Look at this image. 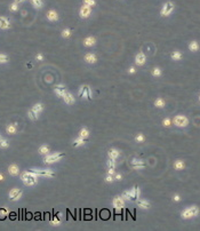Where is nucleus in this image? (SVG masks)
<instances>
[{
    "instance_id": "nucleus-51",
    "label": "nucleus",
    "mask_w": 200,
    "mask_h": 231,
    "mask_svg": "<svg viewBox=\"0 0 200 231\" xmlns=\"http://www.w3.org/2000/svg\"><path fill=\"white\" fill-rule=\"evenodd\" d=\"M107 174H110V175H113V174H115V169H112V168H109V169H107Z\"/></svg>"
},
{
    "instance_id": "nucleus-44",
    "label": "nucleus",
    "mask_w": 200,
    "mask_h": 231,
    "mask_svg": "<svg viewBox=\"0 0 200 231\" xmlns=\"http://www.w3.org/2000/svg\"><path fill=\"white\" fill-rule=\"evenodd\" d=\"M9 9L11 11H19V4H16V2H13L11 6H9Z\"/></svg>"
},
{
    "instance_id": "nucleus-2",
    "label": "nucleus",
    "mask_w": 200,
    "mask_h": 231,
    "mask_svg": "<svg viewBox=\"0 0 200 231\" xmlns=\"http://www.w3.org/2000/svg\"><path fill=\"white\" fill-rule=\"evenodd\" d=\"M199 214V207L198 206H191V207H188L182 212V219L184 220H188V219H192L194 216H197Z\"/></svg>"
},
{
    "instance_id": "nucleus-7",
    "label": "nucleus",
    "mask_w": 200,
    "mask_h": 231,
    "mask_svg": "<svg viewBox=\"0 0 200 231\" xmlns=\"http://www.w3.org/2000/svg\"><path fill=\"white\" fill-rule=\"evenodd\" d=\"M174 8H175V6H174V4L172 2V1H168V2H166L164 6H162V9H161V16H169L173 11H174Z\"/></svg>"
},
{
    "instance_id": "nucleus-3",
    "label": "nucleus",
    "mask_w": 200,
    "mask_h": 231,
    "mask_svg": "<svg viewBox=\"0 0 200 231\" xmlns=\"http://www.w3.org/2000/svg\"><path fill=\"white\" fill-rule=\"evenodd\" d=\"M32 172L38 175V176H45V178H54L56 174L55 172H53L52 169L47 168V169H41V168H36V169H31Z\"/></svg>"
},
{
    "instance_id": "nucleus-38",
    "label": "nucleus",
    "mask_w": 200,
    "mask_h": 231,
    "mask_svg": "<svg viewBox=\"0 0 200 231\" xmlns=\"http://www.w3.org/2000/svg\"><path fill=\"white\" fill-rule=\"evenodd\" d=\"M8 62V56L6 54H0V64L7 63Z\"/></svg>"
},
{
    "instance_id": "nucleus-6",
    "label": "nucleus",
    "mask_w": 200,
    "mask_h": 231,
    "mask_svg": "<svg viewBox=\"0 0 200 231\" xmlns=\"http://www.w3.org/2000/svg\"><path fill=\"white\" fill-rule=\"evenodd\" d=\"M174 124H175V126L177 127H186L188 126V124H189V120H188V118L185 117V116H176L175 118H174Z\"/></svg>"
},
{
    "instance_id": "nucleus-30",
    "label": "nucleus",
    "mask_w": 200,
    "mask_h": 231,
    "mask_svg": "<svg viewBox=\"0 0 200 231\" xmlns=\"http://www.w3.org/2000/svg\"><path fill=\"white\" fill-rule=\"evenodd\" d=\"M89 130L86 128V127H84V128H81L80 129V132H79V136L80 137H83V138H87V137L89 136Z\"/></svg>"
},
{
    "instance_id": "nucleus-5",
    "label": "nucleus",
    "mask_w": 200,
    "mask_h": 231,
    "mask_svg": "<svg viewBox=\"0 0 200 231\" xmlns=\"http://www.w3.org/2000/svg\"><path fill=\"white\" fill-rule=\"evenodd\" d=\"M78 95L83 98H87V100H92V92H90V88L89 86L87 85H84L80 87L79 92H78Z\"/></svg>"
},
{
    "instance_id": "nucleus-32",
    "label": "nucleus",
    "mask_w": 200,
    "mask_h": 231,
    "mask_svg": "<svg viewBox=\"0 0 200 231\" xmlns=\"http://www.w3.org/2000/svg\"><path fill=\"white\" fill-rule=\"evenodd\" d=\"M31 4H32V6H33L34 8H37V9L41 8L42 5H43L42 0H31Z\"/></svg>"
},
{
    "instance_id": "nucleus-35",
    "label": "nucleus",
    "mask_w": 200,
    "mask_h": 231,
    "mask_svg": "<svg viewBox=\"0 0 200 231\" xmlns=\"http://www.w3.org/2000/svg\"><path fill=\"white\" fill-rule=\"evenodd\" d=\"M8 215V210L6 208H0V220H5Z\"/></svg>"
},
{
    "instance_id": "nucleus-48",
    "label": "nucleus",
    "mask_w": 200,
    "mask_h": 231,
    "mask_svg": "<svg viewBox=\"0 0 200 231\" xmlns=\"http://www.w3.org/2000/svg\"><path fill=\"white\" fill-rule=\"evenodd\" d=\"M135 72H136V69H135V68H134V66H130V68H129V73H135Z\"/></svg>"
},
{
    "instance_id": "nucleus-26",
    "label": "nucleus",
    "mask_w": 200,
    "mask_h": 231,
    "mask_svg": "<svg viewBox=\"0 0 200 231\" xmlns=\"http://www.w3.org/2000/svg\"><path fill=\"white\" fill-rule=\"evenodd\" d=\"M189 49L191 51V52H197V51H199V43H198V41L193 40V41L190 42Z\"/></svg>"
},
{
    "instance_id": "nucleus-36",
    "label": "nucleus",
    "mask_w": 200,
    "mask_h": 231,
    "mask_svg": "<svg viewBox=\"0 0 200 231\" xmlns=\"http://www.w3.org/2000/svg\"><path fill=\"white\" fill-rule=\"evenodd\" d=\"M71 34H72V30L71 29H65V30L62 31V37L63 38H69Z\"/></svg>"
},
{
    "instance_id": "nucleus-24",
    "label": "nucleus",
    "mask_w": 200,
    "mask_h": 231,
    "mask_svg": "<svg viewBox=\"0 0 200 231\" xmlns=\"http://www.w3.org/2000/svg\"><path fill=\"white\" fill-rule=\"evenodd\" d=\"M85 143H86V138H83V137H78V138H75L73 141V143H72V145L74 148L77 147H80V145H84Z\"/></svg>"
},
{
    "instance_id": "nucleus-25",
    "label": "nucleus",
    "mask_w": 200,
    "mask_h": 231,
    "mask_svg": "<svg viewBox=\"0 0 200 231\" xmlns=\"http://www.w3.org/2000/svg\"><path fill=\"white\" fill-rule=\"evenodd\" d=\"M31 109L37 113V115H40L42 112V110H43V105H42L41 103H37V104L33 105Z\"/></svg>"
},
{
    "instance_id": "nucleus-47",
    "label": "nucleus",
    "mask_w": 200,
    "mask_h": 231,
    "mask_svg": "<svg viewBox=\"0 0 200 231\" xmlns=\"http://www.w3.org/2000/svg\"><path fill=\"white\" fill-rule=\"evenodd\" d=\"M36 60H37V61H42V60H43V55L40 54V53L37 54V55H36Z\"/></svg>"
},
{
    "instance_id": "nucleus-27",
    "label": "nucleus",
    "mask_w": 200,
    "mask_h": 231,
    "mask_svg": "<svg viewBox=\"0 0 200 231\" xmlns=\"http://www.w3.org/2000/svg\"><path fill=\"white\" fill-rule=\"evenodd\" d=\"M6 132L8 133V134H15L16 133V124H11V125H8V126L6 127Z\"/></svg>"
},
{
    "instance_id": "nucleus-8",
    "label": "nucleus",
    "mask_w": 200,
    "mask_h": 231,
    "mask_svg": "<svg viewBox=\"0 0 200 231\" xmlns=\"http://www.w3.org/2000/svg\"><path fill=\"white\" fill-rule=\"evenodd\" d=\"M112 205L116 210H120L125 208V199L121 197V196H116L113 200H112Z\"/></svg>"
},
{
    "instance_id": "nucleus-56",
    "label": "nucleus",
    "mask_w": 200,
    "mask_h": 231,
    "mask_svg": "<svg viewBox=\"0 0 200 231\" xmlns=\"http://www.w3.org/2000/svg\"><path fill=\"white\" fill-rule=\"evenodd\" d=\"M199 101H200V95H199Z\"/></svg>"
},
{
    "instance_id": "nucleus-21",
    "label": "nucleus",
    "mask_w": 200,
    "mask_h": 231,
    "mask_svg": "<svg viewBox=\"0 0 200 231\" xmlns=\"http://www.w3.org/2000/svg\"><path fill=\"white\" fill-rule=\"evenodd\" d=\"M119 151L117 150V149H115V148H111L109 151H107V156H109V158L110 159H113V160H117L118 159V157H119Z\"/></svg>"
},
{
    "instance_id": "nucleus-46",
    "label": "nucleus",
    "mask_w": 200,
    "mask_h": 231,
    "mask_svg": "<svg viewBox=\"0 0 200 231\" xmlns=\"http://www.w3.org/2000/svg\"><path fill=\"white\" fill-rule=\"evenodd\" d=\"M115 181V179L112 178V175H110V174H107V176L105 178V182H107V183H112Z\"/></svg>"
},
{
    "instance_id": "nucleus-28",
    "label": "nucleus",
    "mask_w": 200,
    "mask_h": 231,
    "mask_svg": "<svg viewBox=\"0 0 200 231\" xmlns=\"http://www.w3.org/2000/svg\"><path fill=\"white\" fill-rule=\"evenodd\" d=\"M184 167H185V164H184L183 160H176L175 164H174V168L177 169V170H181V169H183Z\"/></svg>"
},
{
    "instance_id": "nucleus-9",
    "label": "nucleus",
    "mask_w": 200,
    "mask_h": 231,
    "mask_svg": "<svg viewBox=\"0 0 200 231\" xmlns=\"http://www.w3.org/2000/svg\"><path fill=\"white\" fill-rule=\"evenodd\" d=\"M22 195H23V190L19 189V188H13L9 191V199L11 201H16L21 198Z\"/></svg>"
},
{
    "instance_id": "nucleus-34",
    "label": "nucleus",
    "mask_w": 200,
    "mask_h": 231,
    "mask_svg": "<svg viewBox=\"0 0 200 231\" xmlns=\"http://www.w3.org/2000/svg\"><path fill=\"white\" fill-rule=\"evenodd\" d=\"M28 115H29V118L31 119V120H37L38 119V117H39V115H37L32 109H30L29 110V112H28Z\"/></svg>"
},
{
    "instance_id": "nucleus-55",
    "label": "nucleus",
    "mask_w": 200,
    "mask_h": 231,
    "mask_svg": "<svg viewBox=\"0 0 200 231\" xmlns=\"http://www.w3.org/2000/svg\"><path fill=\"white\" fill-rule=\"evenodd\" d=\"M1 140H2V137H1V135H0V141H1Z\"/></svg>"
},
{
    "instance_id": "nucleus-14",
    "label": "nucleus",
    "mask_w": 200,
    "mask_h": 231,
    "mask_svg": "<svg viewBox=\"0 0 200 231\" xmlns=\"http://www.w3.org/2000/svg\"><path fill=\"white\" fill-rule=\"evenodd\" d=\"M54 92L56 93V95H57L60 98H62L63 95L65 94L68 91H66V87H65L64 85H56V86L54 87Z\"/></svg>"
},
{
    "instance_id": "nucleus-23",
    "label": "nucleus",
    "mask_w": 200,
    "mask_h": 231,
    "mask_svg": "<svg viewBox=\"0 0 200 231\" xmlns=\"http://www.w3.org/2000/svg\"><path fill=\"white\" fill-rule=\"evenodd\" d=\"M95 42H96V39H95L94 37H92V36H89V37H87V38H85L84 39V45L86 47H92V46H94Z\"/></svg>"
},
{
    "instance_id": "nucleus-20",
    "label": "nucleus",
    "mask_w": 200,
    "mask_h": 231,
    "mask_svg": "<svg viewBox=\"0 0 200 231\" xmlns=\"http://www.w3.org/2000/svg\"><path fill=\"white\" fill-rule=\"evenodd\" d=\"M8 173L11 174V176H16L20 173V168H19V166L16 164H11V166L8 167Z\"/></svg>"
},
{
    "instance_id": "nucleus-15",
    "label": "nucleus",
    "mask_w": 200,
    "mask_h": 231,
    "mask_svg": "<svg viewBox=\"0 0 200 231\" xmlns=\"http://www.w3.org/2000/svg\"><path fill=\"white\" fill-rule=\"evenodd\" d=\"M63 101H64V103L65 104H69V105H71V104H73L74 102H75V98H74V96L70 92H66L65 94L63 95Z\"/></svg>"
},
{
    "instance_id": "nucleus-10",
    "label": "nucleus",
    "mask_w": 200,
    "mask_h": 231,
    "mask_svg": "<svg viewBox=\"0 0 200 231\" xmlns=\"http://www.w3.org/2000/svg\"><path fill=\"white\" fill-rule=\"evenodd\" d=\"M90 14H92V7L84 4V5L81 6L80 11H79V15H80V17H81V19H87V17H89V16H90Z\"/></svg>"
},
{
    "instance_id": "nucleus-4",
    "label": "nucleus",
    "mask_w": 200,
    "mask_h": 231,
    "mask_svg": "<svg viewBox=\"0 0 200 231\" xmlns=\"http://www.w3.org/2000/svg\"><path fill=\"white\" fill-rule=\"evenodd\" d=\"M64 156H65V155H64V153H61V152L53 153V155H47V156L45 157V159H43V163H45V164H48V165H49V164H54V163L61 160Z\"/></svg>"
},
{
    "instance_id": "nucleus-42",
    "label": "nucleus",
    "mask_w": 200,
    "mask_h": 231,
    "mask_svg": "<svg viewBox=\"0 0 200 231\" xmlns=\"http://www.w3.org/2000/svg\"><path fill=\"white\" fill-rule=\"evenodd\" d=\"M121 197H122L125 200H128V201H129V200H130V193H129V191H128V190H125V191L122 192Z\"/></svg>"
},
{
    "instance_id": "nucleus-39",
    "label": "nucleus",
    "mask_w": 200,
    "mask_h": 231,
    "mask_svg": "<svg viewBox=\"0 0 200 231\" xmlns=\"http://www.w3.org/2000/svg\"><path fill=\"white\" fill-rule=\"evenodd\" d=\"M144 140H145V136H144L143 134H141V133H140L138 135H136V137H135V141L138 142V143H143Z\"/></svg>"
},
{
    "instance_id": "nucleus-52",
    "label": "nucleus",
    "mask_w": 200,
    "mask_h": 231,
    "mask_svg": "<svg viewBox=\"0 0 200 231\" xmlns=\"http://www.w3.org/2000/svg\"><path fill=\"white\" fill-rule=\"evenodd\" d=\"M23 1H25V0H14V2H16V4H21Z\"/></svg>"
},
{
    "instance_id": "nucleus-22",
    "label": "nucleus",
    "mask_w": 200,
    "mask_h": 231,
    "mask_svg": "<svg viewBox=\"0 0 200 231\" xmlns=\"http://www.w3.org/2000/svg\"><path fill=\"white\" fill-rule=\"evenodd\" d=\"M61 217H62V214H61V213H57L56 215H54L53 217L51 219L52 225H55V227L60 225V224H61Z\"/></svg>"
},
{
    "instance_id": "nucleus-50",
    "label": "nucleus",
    "mask_w": 200,
    "mask_h": 231,
    "mask_svg": "<svg viewBox=\"0 0 200 231\" xmlns=\"http://www.w3.org/2000/svg\"><path fill=\"white\" fill-rule=\"evenodd\" d=\"M173 200H174V201H179V200H181V197H179V195H175V196L173 197Z\"/></svg>"
},
{
    "instance_id": "nucleus-12",
    "label": "nucleus",
    "mask_w": 200,
    "mask_h": 231,
    "mask_svg": "<svg viewBox=\"0 0 200 231\" xmlns=\"http://www.w3.org/2000/svg\"><path fill=\"white\" fill-rule=\"evenodd\" d=\"M130 165H132V167L134 169H143L145 167V163L142 159H137V158H134L130 161Z\"/></svg>"
},
{
    "instance_id": "nucleus-1",
    "label": "nucleus",
    "mask_w": 200,
    "mask_h": 231,
    "mask_svg": "<svg viewBox=\"0 0 200 231\" xmlns=\"http://www.w3.org/2000/svg\"><path fill=\"white\" fill-rule=\"evenodd\" d=\"M38 178H39V176H38V175H36L31 169H30V170H25V172H23V173L21 174L22 182H23L25 185H28V187H31V185L37 184V182H38Z\"/></svg>"
},
{
    "instance_id": "nucleus-16",
    "label": "nucleus",
    "mask_w": 200,
    "mask_h": 231,
    "mask_svg": "<svg viewBox=\"0 0 200 231\" xmlns=\"http://www.w3.org/2000/svg\"><path fill=\"white\" fill-rule=\"evenodd\" d=\"M137 202V206L140 207V208H142V210H149L150 207H151V202L150 201H147V199H141V198H138L136 200Z\"/></svg>"
},
{
    "instance_id": "nucleus-37",
    "label": "nucleus",
    "mask_w": 200,
    "mask_h": 231,
    "mask_svg": "<svg viewBox=\"0 0 200 231\" xmlns=\"http://www.w3.org/2000/svg\"><path fill=\"white\" fill-rule=\"evenodd\" d=\"M107 167L112 168V169H116V160L109 158V160H107Z\"/></svg>"
},
{
    "instance_id": "nucleus-17",
    "label": "nucleus",
    "mask_w": 200,
    "mask_h": 231,
    "mask_svg": "<svg viewBox=\"0 0 200 231\" xmlns=\"http://www.w3.org/2000/svg\"><path fill=\"white\" fill-rule=\"evenodd\" d=\"M9 28H11V21H9V19H7L5 16H0V29L6 30V29H9Z\"/></svg>"
},
{
    "instance_id": "nucleus-45",
    "label": "nucleus",
    "mask_w": 200,
    "mask_h": 231,
    "mask_svg": "<svg viewBox=\"0 0 200 231\" xmlns=\"http://www.w3.org/2000/svg\"><path fill=\"white\" fill-rule=\"evenodd\" d=\"M170 124H172V121H170V119L169 118H166V119H164V121H162V125L166 127L170 126Z\"/></svg>"
},
{
    "instance_id": "nucleus-29",
    "label": "nucleus",
    "mask_w": 200,
    "mask_h": 231,
    "mask_svg": "<svg viewBox=\"0 0 200 231\" xmlns=\"http://www.w3.org/2000/svg\"><path fill=\"white\" fill-rule=\"evenodd\" d=\"M172 58L174 60V61H179V60H182V53L181 52H179V51H175V52H173L172 53Z\"/></svg>"
},
{
    "instance_id": "nucleus-11",
    "label": "nucleus",
    "mask_w": 200,
    "mask_h": 231,
    "mask_svg": "<svg viewBox=\"0 0 200 231\" xmlns=\"http://www.w3.org/2000/svg\"><path fill=\"white\" fill-rule=\"evenodd\" d=\"M129 193H130V200L132 201H136L138 198H140V193H141V190H140V187L135 184L134 187H133V189L129 191Z\"/></svg>"
},
{
    "instance_id": "nucleus-40",
    "label": "nucleus",
    "mask_w": 200,
    "mask_h": 231,
    "mask_svg": "<svg viewBox=\"0 0 200 231\" xmlns=\"http://www.w3.org/2000/svg\"><path fill=\"white\" fill-rule=\"evenodd\" d=\"M9 147V143H8V141L7 140H5V138H2L1 141H0V148H2V149H6V148Z\"/></svg>"
},
{
    "instance_id": "nucleus-19",
    "label": "nucleus",
    "mask_w": 200,
    "mask_h": 231,
    "mask_svg": "<svg viewBox=\"0 0 200 231\" xmlns=\"http://www.w3.org/2000/svg\"><path fill=\"white\" fill-rule=\"evenodd\" d=\"M47 19L51 22H56L58 20V14L56 13V11L51 9V11H47Z\"/></svg>"
},
{
    "instance_id": "nucleus-31",
    "label": "nucleus",
    "mask_w": 200,
    "mask_h": 231,
    "mask_svg": "<svg viewBox=\"0 0 200 231\" xmlns=\"http://www.w3.org/2000/svg\"><path fill=\"white\" fill-rule=\"evenodd\" d=\"M154 105H156L157 108H164V106L166 105V102H165V100H164V98L158 97V98L154 101Z\"/></svg>"
},
{
    "instance_id": "nucleus-53",
    "label": "nucleus",
    "mask_w": 200,
    "mask_h": 231,
    "mask_svg": "<svg viewBox=\"0 0 200 231\" xmlns=\"http://www.w3.org/2000/svg\"><path fill=\"white\" fill-rule=\"evenodd\" d=\"M26 66H28V68H32V64L31 63H28V64H26Z\"/></svg>"
},
{
    "instance_id": "nucleus-18",
    "label": "nucleus",
    "mask_w": 200,
    "mask_h": 231,
    "mask_svg": "<svg viewBox=\"0 0 200 231\" xmlns=\"http://www.w3.org/2000/svg\"><path fill=\"white\" fill-rule=\"evenodd\" d=\"M85 61L89 64H94L97 61V57H96V55L93 54V53H87L85 55Z\"/></svg>"
},
{
    "instance_id": "nucleus-13",
    "label": "nucleus",
    "mask_w": 200,
    "mask_h": 231,
    "mask_svg": "<svg viewBox=\"0 0 200 231\" xmlns=\"http://www.w3.org/2000/svg\"><path fill=\"white\" fill-rule=\"evenodd\" d=\"M145 62H147V56L144 55V53L140 52L138 54H136V56H135V64L136 65L142 66L145 64Z\"/></svg>"
},
{
    "instance_id": "nucleus-43",
    "label": "nucleus",
    "mask_w": 200,
    "mask_h": 231,
    "mask_svg": "<svg viewBox=\"0 0 200 231\" xmlns=\"http://www.w3.org/2000/svg\"><path fill=\"white\" fill-rule=\"evenodd\" d=\"M84 4H85V5H88V6H90V7H94V6H96V1H95V0H84Z\"/></svg>"
},
{
    "instance_id": "nucleus-41",
    "label": "nucleus",
    "mask_w": 200,
    "mask_h": 231,
    "mask_svg": "<svg viewBox=\"0 0 200 231\" xmlns=\"http://www.w3.org/2000/svg\"><path fill=\"white\" fill-rule=\"evenodd\" d=\"M152 76L153 77H160L161 76V70L159 68H153L152 70Z\"/></svg>"
},
{
    "instance_id": "nucleus-33",
    "label": "nucleus",
    "mask_w": 200,
    "mask_h": 231,
    "mask_svg": "<svg viewBox=\"0 0 200 231\" xmlns=\"http://www.w3.org/2000/svg\"><path fill=\"white\" fill-rule=\"evenodd\" d=\"M38 151H39L40 155H48L49 153V147L48 145H41Z\"/></svg>"
},
{
    "instance_id": "nucleus-54",
    "label": "nucleus",
    "mask_w": 200,
    "mask_h": 231,
    "mask_svg": "<svg viewBox=\"0 0 200 231\" xmlns=\"http://www.w3.org/2000/svg\"><path fill=\"white\" fill-rule=\"evenodd\" d=\"M4 180V175L2 174H0V181H2Z\"/></svg>"
},
{
    "instance_id": "nucleus-49",
    "label": "nucleus",
    "mask_w": 200,
    "mask_h": 231,
    "mask_svg": "<svg viewBox=\"0 0 200 231\" xmlns=\"http://www.w3.org/2000/svg\"><path fill=\"white\" fill-rule=\"evenodd\" d=\"M115 180H117V181H121V180H122V175H121V174H117Z\"/></svg>"
}]
</instances>
